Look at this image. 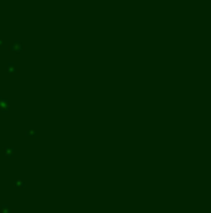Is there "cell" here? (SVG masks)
Here are the masks:
<instances>
[{
	"label": "cell",
	"instance_id": "obj_1",
	"mask_svg": "<svg viewBox=\"0 0 211 213\" xmlns=\"http://www.w3.org/2000/svg\"><path fill=\"white\" fill-rule=\"evenodd\" d=\"M8 49L10 51H16V53H21L24 50V44L20 41V40H14V41L8 46Z\"/></svg>",
	"mask_w": 211,
	"mask_h": 213
},
{
	"label": "cell",
	"instance_id": "obj_2",
	"mask_svg": "<svg viewBox=\"0 0 211 213\" xmlns=\"http://www.w3.org/2000/svg\"><path fill=\"white\" fill-rule=\"evenodd\" d=\"M0 108H2L4 112H6L9 108V100L6 97H3L2 95H0Z\"/></svg>",
	"mask_w": 211,
	"mask_h": 213
},
{
	"label": "cell",
	"instance_id": "obj_3",
	"mask_svg": "<svg viewBox=\"0 0 211 213\" xmlns=\"http://www.w3.org/2000/svg\"><path fill=\"white\" fill-rule=\"evenodd\" d=\"M6 70H8V73H10V74H13V73H19L17 66H16L14 63H11V61L6 64Z\"/></svg>",
	"mask_w": 211,
	"mask_h": 213
},
{
	"label": "cell",
	"instance_id": "obj_4",
	"mask_svg": "<svg viewBox=\"0 0 211 213\" xmlns=\"http://www.w3.org/2000/svg\"><path fill=\"white\" fill-rule=\"evenodd\" d=\"M4 153L6 157H14L15 155V148L14 147H5L4 148Z\"/></svg>",
	"mask_w": 211,
	"mask_h": 213
},
{
	"label": "cell",
	"instance_id": "obj_5",
	"mask_svg": "<svg viewBox=\"0 0 211 213\" xmlns=\"http://www.w3.org/2000/svg\"><path fill=\"white\" fill-rule=\"evenodd\" d=\"M2 213H13V209H10V207L8 205H3L2 206Z\"/></svg>",
	"mask_w": 211,
	"mask_h": 213
},
{
	"label": "cell",
	"instance_id": "obj_6",
	"mask_svg": "<svg viewBox=\"0 0 211 213\" xmlns=\"http://www.w3.org/2000/svg\"><path fill=\"white\" fill-rule=\"evenodd\" d=\"M14 186H15V187H19V188H23V187H24V182H23L21 179H16V181L14 182Z\"/></svg>",
	"mask_w": 211,
	"mask_h": 213
},
{
	"label": "cell",
	"instance_id": "obj_7",
	"mask_svg": "<svg viewBox=\"0 0 211 213\" xmlns=\"http://www.w3.org/2000/svg\"><path fill=\"white\" fill-rule=\"evenodd\" d=\"M25 135H29V136H35L36 135V132H35V131H25Z\"/></svg>",
	"mask_w": 211,
	"mask_h": 213
}]
</instances>
